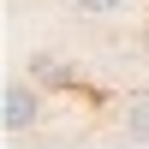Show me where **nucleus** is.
Instances as JSON below:
<instances>
[{
  "label": "nucleus",
  "instance_id": "obj_1",
  "mask_svg": "<svg viewBox=\"0 0 149 149\" xmlns=\"http://www.w3.org/2000/svg\"><path fill=\"white\" fill-rule=\"evenodd\" d=\"M6 125H12V131H30V125H36V95L24 90V84L6 90Z\"/></svg>",
  "mask_w": 149,
  "mask_h": 149
},
{
  "label": "nucleus",
  "instance_id": "obj_2",
  "mask_svg": "<svg viewBox=\"0 0 149 149\" xmlns=\"http://www.w3.org/2000/svg\"><path fill=\"white\" fill-rule=\"evenodd\" d=\"M125 131H131V137H149V95H137V102H131V119H125Z\"/></svg>",
  "mask_w": 149,
  "mask_h": 149
},
{
  "label": "nucleus",
  "instance_id": "obj_3",
  "mask_svg": "<svg viewBox=\"0 0 149 149\" xmlns=\"http://www.w3.org/2000/svg\"><path fill=\"white\" fill-rule=\"evenodd\" d=\"M78 6H84V12H113L119 0H78Z\"/></svg>",
  "mask_w": 149,
  "mask_h": 149
}]
</instances>
